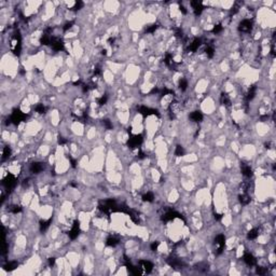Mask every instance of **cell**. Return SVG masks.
I'll list each match as a JSON object with an SVG mask.
<instances>
[{
  "label": "cell",
  "instance_id": "obj_1",
  "mask_svg": "<svg viewBox=\"0 0 276 276\" xmlns=\"http://www.w3.org/2000/svg\"><path fill=\"white\" fill-rule=\"evenodd\" d=\"M243 261L249 266H253L257 264V259H256L255 256L252 255V253H250V252H246L245 255L243 256Z\"/></svg>",
  "mask_w": 276,
  "mask_h": 276
},
{
  "label": "cell",
  "instance_id": "obj_2",
  "mask_svg": "<svg viewBox=\"0 0 276 276\" xmlns=\"http://www.w3.org/2000/svg\"><path fill=\"white\" fill-rule=\"evenodd\" d=\"M189 118L192 122H196V123H199V122H201V121L203 120V113L199 110L193 111V112L190 113Z\"/></svg>",
  "mask_w": 276,
  "mask_h": 276
},
{
  "label": "cell",
  "instance_id": "obj_3",
  "mask_svg": "<svg viewBox=\"0 0 276 276\" xmlns=\"http://www.w3.org/2000/svg\"><path fill=\"white\" fill-rule=\"evenodd\" d=\"M106 244L109 247H115V246L119 244V239H118L115 236H109V237L106 239Z\"/></svg>",
  "mask_w": 276,
  "mask_h": 276
},
{
  "label": "cell",
  "instance_id": "obj_4",
  "mask_svg": "<svg viewBox=\"0 0 276 276\" xmlns=\"http://www.w3.org/2000/svg\"><path fill=\"white\" fill-rule=\"evenodd\" d=\"M142 200L145 201V202H147V203H151V202L154 201V194L152 193V192H147V193L144 194Z\"/></svg>",
  "mask_w": 276,
  "mask_h": 276
},
{
  "label": "cell",
  "instance_id": "obj_5",
  "mask_svg": "<svg viewBox=\"0 0 276 276\" xmlns=\"http://www.w3.org/2000/svg\"><path fill=\"white\" fill-rule=\"evenodd\" d=\"M11 155V148L10 147H4V151H2V161L6 159H9Z\"/></svg>",
  "mask_w": 276,
  "mask_h": 276
},
{
  "label": "cell",
  "instance_id": "obj_6",
  "mask_svg": "<svg viewBox=\"0 0 276 276\" xmlns=\"http://www.w3.org/2000/svg\"><path fill=\"white\" fill-rule=\"evenodd\" d=\"M175 155L176 156H182L184 155V148L182 146H177L176 149H175Z\"/></svg>",
  "mask_w": 276,
  "mask_h": 276
}]
</instances>
